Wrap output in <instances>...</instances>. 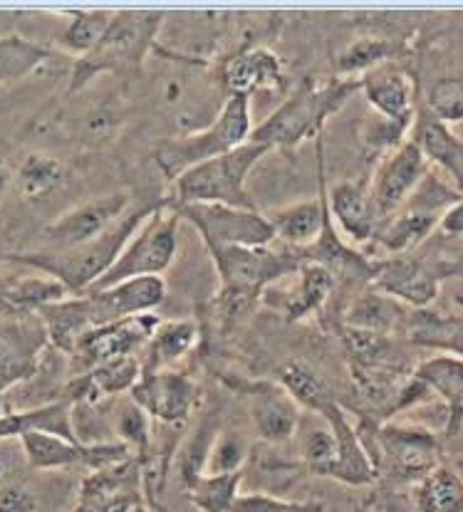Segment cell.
Here are the masks:
<instances>
[{
  "label": "cell",
  "mask_w": 463,
  "mask_h": 512,
  "mask_svg": "<svg viewBox=\"0 0 463 512\" xmlns=\"http://www.w3.org/2000/svg\"><path fill=\"white\" fill-rule=\"evenodd\" d=\"M161 25H164L161 13H139V10L114 13L107 33L102 35L95 50L75 60L67 92L75 94L85 90L100 75L124 77V80L142 77L144 62H147L149 52L154 50Z\"/></svg>",
  "instance_id": "7a4b0ae2"
},
{
  "label": "cell",
  "mask_w": 463,
  "mask_h": 512,
  "mask_svg": "<svg viewBox=\"0 0 463 512\" xmlns=\"http://www.w3.org/2000/svg\"><path fill=\"white\" fill-rule=\"evenodd\" d=\"M112 18L114 13H107V10H77V13H72L67 28L62 30L60 47L70 52V55L85 57L87 52L95 50L102 35L107 33Z\"/></svg>",
  "instance_id": "74e56055"
},
{
  "label": "cell",
  "mask_w": 463,
  "mask_h": 512,
  "mask_svg": "<svg viewBox=\"0 0 463 512\" xmlns=\"http://www.w3.org/2000/svg\"><path fill=\"white\" fill-rule=\"evenodd\" d=\"M67 181V169L60 159L48 154H30L28 159L20 164L18 174H15V184H18L20 196L28 201H40V198L50 196Z\"/></svg>",
  "instance_id": "e575fe53"
},
{
  "label": "cell",
  "mask_w": 463,
  "mask_h": 512,
  "mask_svg": "<svg viewBox=\"0 0 463 512\" xmlns=\"http://www.w3.org/2000/svg\"><path fill=\"white\" fill-rule=\"evenodd\" d=\"M218 421L206 419L199 423V428L194 431V436L186 438L184 446L179 448V456H176V470H179V478L184 483V488H191L194 480H199L206 473L208 456H211V448L218 438Z\"/></svg>",
  "instance_id": "f35d334b"
},
{
  "label": "cell",
  "mask_w": 463,
  "mask_h": 512,
  "mask_svg": "<svg viewBox=\"0 0 463 512\" xmlns=\"http://www.w3.org/2000/svg\"><path fill=\"white\" fill-rule=\"evenodd\" d=\"M402 307L397 300L389 295L379 292L377 287L364 290L352 300L350 310H347V327L364 329V332H377V334H392L399 327V322H407Z\"/></svg>",
  "instance_id": "4dcf8cb0"
},
{
  "label": "cell",
  "mask_w": 463,
  "mask_h": 512,
  "mask_svg": "<svg viewBox=\"0 0 463 512\" xmlns=\"http://www.w3.org/2000/svg\"><path fill=\"white\" fill-rule=\"evenodd\" d=\"M171 208L179 213L181 221L196 228L208 250L228 248V245L260 248L275 240L268 216L260 211H243V208L216 206V203H186Z\"/></svg>",
  "instance_id": "ba28073f"
},
{
  "label": "cell",
  "mask_w": 463,
  "mask_h": 512,
  "mask_svg": "<svg viewBox=\"0 0 463 512\" xmlns=\"http://www.w3.org/2000/svg\"><path fill=\"white\" fill-rule=\"evenodd\" d=\"M129 208H132V198L122 191L107 193L95 201L70 208L45 228L48 248H75V245L90 243V240L107 233Z\"/></svg>",
  "instance_id": "4fadbf2b"
},
{
  "label": "cell",
  "mask_w": 463,
  "mask_h": 512,
  "mask_svg": "<svg viewBox=\"0 0 463 512\" xmlns=\"http://www.w3.org/2000/svg\"><path fill=\"white\" fill-rule=\"evenodd\" d=\"M402 50L404 47L402 43H397V40L360 38L352 45H347L345 50L337 55L335 70L340 72L342 77L364 75V72L374 70V67L394 62V57H397Z\"/></svg>",
  "instance_id": "d590c367"
},
{
  "label": "cell",
  "mask_w": 463,
  "mask_h": 512,
  "mask_svg": "<svg viewBox=\"0 0 463 512\" xmlns=\"http://www.w3.org/2000/svg\"><path fill=\"white\" fill-rule=\"evenodd\" d=\"M416 512H463V478L451 468H436L419 480L414 493Z\"/></svg>",
  "instance_id": "d6a6232c"
},
{
  "label": "cell",
  "mask_w": 463,
  "mask_h": 512,
  "mask_svg": "<svg viewBox=\"0 0 463 512\" xmlns=\"http://www.w3.org/2000/svg\"><path fill=\"white\" fill-rule=\"evenodd\" d=\"M221 80L228 97L238 94V97L251 99L260 90H285L283 62L265 47H251V50L228 57Z\"/></svg>",
  "instance_id": "603a6c76"
},
{
  "label": "cell",
  "mask_w": 463,
  "mask_h": 512,
  "mask_svg": "<svg viewBox=\"0 0 463 512\" xmlns=\"http://www.w3.org/2000/svg\"><path fill=\"white\" fill-rule=\"evenodd\" d=\"M139 461L92 470L82 483L80 505L92 512H134L139 508Z\"/></svg>",
  "instance_id": "d6986e66"
},
{
  "label": "cell",
  "mask_w": 463,
  "mask_h": 512,
  "mask_svg": "<svg viewBox=\"0 0 463 512\" xmlns=\"http://www.w3.org/2000/svg\"><path fill=\"white\" fill-rule=\"evenodd\" d=\"M25 461L33 470H65L75 466H85L90 470H102L117 466L132 458L129 448L124 443H85L67 441V438L52 436V433L30 431L20 436Z\"/></svg>",
  "instance_id": "30bf717a"
},
{
  "label": "cell",
  "mask_w": 463,
  "mask_h": 512,
  "mask_svg": "<svg viewBox=\"0 0 463 512\" xmlns=\"http://www.w3.org/2000/svg\"><path fill=\"white\" fill-rule=\"evenodd\" d=\"M441 280L444 275L431 263L409 258V255H394L389 260H377V275H374L372 287H377L392 300H402L409 307L424 310L439 297Z\"/></svg>",
  "instance_id": "2e32d148"
},
{
  "label": "cell",
  "mask_w": 463,
  "mask_h": 512,
  "mask_svg": "<svg viewBox=\"0 0 463 512\" xmlns=\"http://www.w3.org/2000/svg\"><path fill=\"white\" fill-rule=\"evenodd\" d=\"M134 512H147V510H144V508H137Z\"/></svg>",
  "instance_id": "f907efd6"
},
{
  "label": "cell",
  "mask_w": 463,
  "mask_h": 512,
  "mask_svg": "<svg viewBox=\"0 0 463 512\" xmlns=\"http://www.w3.org/2000/svg\"><path fill=\"white\" fill-rule=\"evenodd\" d=\"M161 203L164 201L129 208L107 233H102L100 238L90 240L85 245L10 253L3 255V263H15L23 265V268L40 270L48 278L60 282L70 295H85L87 290H92L109 273V268L117 263V258L127 248L129 240L137 235L139 228L147 223V218L152 216Z\"/></svg>",
  "instance_id": "6da1fadb"
},
{
  "label": "cell",
  "mask_w": 463,
  "mask_h": 512,
  "mask_svg": "<svg viewBox=\"0 0 463 512\" xmlns=\"http://www.w3.org/2000/svg\"><path fill=\"white\" fill-rule=\"evenodd\" d=\"M253 132L251 117V99L248 97H228L218 117L204 129L181 134V137H169L156 141L152 154L154 164L159 166L161 174L174 184L181 174H186L194 166L204 161L216 159V156L228 154V151L243 146Z\"/></svg>",
  "instance_id": "277c9868"
},
{
  "label": "cell",
  "mask_w": 463,
  "mask_h": 512,
  "mask_svg": "<svg viewBox=\"0 0 463 512\" xmlns=\"http://www.w3.org/2000/svg\"><path fill=\"white\" fill-rule=\"evenodd\" d=\"M251 416L258 436L270 446L290 441L300 426V406L278 384L251 386Z\"/></svg>",
  "instance_id": "cb8c5ba5"
},
{
  "label": "cell",
  "mask_w": 463,
  "mask_h": 512,
  "mask_svg": "<svg viewBox=\"0 0 463 512\" xmlns=\"http://www.w3.org/2000/svg\"><path fill=\"white\" fill-rule=\"evenodd\" d=\"M122 122L124 109L119 107L117 99H102L87 109V114H82L77 124V139L85 141L87 146H102L117 137Z\"/></svg>",
  "instance_id": "ab89813d"
},
{
  "label": "cell",
  "mask_w": 463,
  "mask_h": 512,
  "mask_svg": "<svg viewBox=\"0 0 463 512\" xmlns=\"http://www.w3.org/2000/svg\"><path fill=\"white\" fill-rule=\"evenodd\" d=\"M0 263H3V255H0Z\"/></svg>",
  "instance_id": "816d5d0a"
},
{
  "label": "cell",
  "mask_w": 463,
  "mask_h": 512,
  "mask_svg": "<svg viewBox=\"0 0 463 512\" xmlns=\"http://www.w3.org/2000/svg\"><path fill=\"white\" fill-rule=\"evenodd\" d=\"M30 431L52 433V436L67 438V441H77L75 428H72V404L65 399L50 401V404L35 406L28 411H5L0 414V441L8 438L25 436Z\"/></svg>",
  "instance_id": "484cf974"
},
{
  "label": "cell",
  "mask_w": 463,
  "mask_h": 512,
  "mask_svg": "<svg viewBox=\"0 0 463 512\" xmlns=\"http://www.w3.org/2000/svg\"><path fill=\"white\" fill-rule=\"evenodd\" d=\"M337 456V441H335V433L332 428H315L310 431L308 436L303 438V458L308 463L310 473L322 475L325 468L335 461Z\"/></svg>",
  "instance_id": "ee69618b"
},
{
  "label": "cell",
  "mask_w": 463,
  "mask_h": 512,
  "mask_svg": "<svg viewBox=\"0 0 463 512\" xmlns=\"http://www.w3.org/2000/svg\"><path fill=\"white\" fill-rule=\"evenodd\" d=\"M412 141L426 161L436 164L449 176V184L454 181V188L463 196V139L449 124L436 119L426 104H421L414 114Z\"/></svg>",
  "instance_id": "7402d4cb"
},
{
  "label": "cell",
  "mask_w": 463,
  "mask_h": 512,
  "mask_svg": "<svg viewBox=\"0 0 463 512\" xmlns=\"http://www.w3.org/2000/svg\"><path fill=\"white\" fill-rule=\"evenodd\" d=\"M280 386L290 394V399L300 406V409L315 411L317 416L325 419L340 401H337L335 391L327 384L322 374H317L310 364L305 362H290L280 369Z\"/></svg>",
  "instance_id": "f1b7e54d"
},
{
  "label": "cell",
  "mask_w": 463,
  "mask_h": 512,
  "mask_svg": "<svg viewBox=\"0 0 463 512\" xmlns=\"http://www.w3.org/2000/svg\"><path fill=\"white\" fill-rule=\"evenodd\" d=\"M407 334L412 344L449 357L463 359V317L436 315V312H416L407 320Z\"/></svg>",
  "instance_id": "f546056e"
},
{
  "label": "cell",
  "mask_w": 463,
  "mask_h": 512,
  "mask_svg": "<svg viewBox=\"0 0 463 512\" xmlns=\"http://www.w3.org/2000/svg\"><path fill=\"white\" fill-rule=\"evenodd\" d=\"M360 92H364L367 102L377 109L379 117L412 129L416 114L414 85L402 67L387 62V65L364 72L360 77Z\"/></svg>",
  "instance_id": "44dd1931"
},
{
  "label": "cell",
  "mask_w": 463,
  "mask_h": 512,
  "mask_svg": "<svg viewBox=\"0 0 463 512\" xmlns=\"http://www.w3.org/2000/svg\"><path fill=\"white\" fill-rule=\"evenodd\" d=\"M265 154H268L265 146L246 141L228 154L194 166L174 181V196L169 198V206L216 203V206L258 211L256 201L246 191V179Z\"/></svg>",
  "instance_id": "5b68a950"
},
{
  "label": "cell",
  "mask_w": 463,
  "mask_h": 512,
  "mask_svg": "<svg viewBox=\"0 0 463 512\" xmlns=\"http://www.w3.org/2000/svg\"><path fill=\"white\" fill-rule=\"evenodd\" d=\"M112 431L122 438L129 451L137 453V461H147L149 446H152V419L147 416V411L139 409L134 401L122 404L114 416Z\"/></svg>",
  "instance_id": "60d3db41"
},
{
  "label": "cell",
  "mask_w": 463,
  "mask_h": 512,
  "mask_svg": "<svg viewBox=\"0 0 463 512\" xmlns=\"http://www.w3.org/2000/svg\"><path fill=\"white\" fill-rule=\"evenodd\" d=\"M369 188H372V176H364L360 181H340L332 186V191H327L330 213L355 243H364L379 231V218Z\"/></svg>",
  "instance_id": "d4e9b609"
},
{
  "label": "cell",
  "mask_w": 463,
  "mask_h": 512,
  "mask_svg": "<svg viewBox=\"0 0 463 512\" xmlns=\"http://www.w3.org/2000/svg\"><path fill=\"white\" fill-rule=\"evenodd\" d=\"M335 285V278L325 268L315 263H303V268L295 273V282L288 290L268 287L260 300L268 307H273L275 312H280L288 322H298L320 312L325 302L332 297V292H335Z\"/></svg>",
  "instance_id": "ffe728a7"
},
{
  "label": "cell",
  "mask_w": 463,
  "mask_h": 512,
  "mask_svg": "<svg viewBox=\"0 0 463 512\" xmlns=\"http://www.w3.org/2000/svg\"><path fill=\"white\" fill-rule=\"evenodd\" d=\"M414 376L429 386L431 394H439L449 406V431L456 433L463 423V359L439 354L424 359L414 369Z\"/></svg>",
  "instance_id": "4316f807"
},
{
  "label": "cell",
  "mask_w": 463,
  "mask_h": 512,
  "mask_svg": "<svg viewBox=\"0 0 463 512\" xmlns=\"http://www.w3.org/2000/svg\"><path fill=\"white\" fill-rule=\"evenodd\" d=\"M320 503H295V500L275 498L265 493L238 495L231 512H322Z\"/></svg>",
  "instance_id": "f6af8a7d"
},
{
  "label": "cell",
  "mask_w": 463,
  "mask_h": 512,
  "mask_svg": "<svg viewBox=\"0 0 463 512\" xmlns=\"http://www.w3.org/2000/svg\"><path fill=\"white\" fill-rule=\"evenodd\" d=\"M426 164L429 161L424 159V154H421V149L412 139L402 141L397 149H392L384 156L377 174L372 176V188H369L372 191L374 211H377L379 218V228L389 218L397 216L399 208L409 201L414 188L426 176Z\"/></svg>",
  "instance_id": "8fae6325"
},
{
  "label": "cell",
  "mask_w": 463,
  "mask_h": 512,
  "mask_svg": "<svg viewBox=\"0 0 463 512\" xmlns=\"http://www.w3.org/2000/svg\"><path fill=\"white\" fill-rule=\"evenodd\" d=\"M355 92H360V77H340L322 87L295 92L268 119L253 127L248 141L268 151L290 154L303 141L320 137L327 119L340 112Z\"/></svg>",
  "instance_id": "3957f363"
},
{
  "label": "cell",
  "mask_w": 463,
  "mask_h": 512,
  "mask_svg": "<svg viewBox=\"0 0 463 512\" xmlns=\"http://www.w3.org/2000/svg\"><path fill=\"white\" fill-rule=\"evenodd\" d=\"M379 461H387L394 478L424 480L426 475L439 468V441L431 431L407 426H384L377 433Z\"/></svg>",
  "instance_id": "9a60e30c"
},
{
  "label": "cell",
  "mask_w": 463,
  "mask_h": 512,
  "mask_svg": "<svg viewBox=\"0 0 463 512\" xmlns=\"http://www.w3.org/2000/svg\"><path fill=\"white\" fill-rule=\"evenodd\" d=\"M439 228L446 235H463V196L444 213Z\"/></svg>",
  "instance_id": "c3c4849f"
},
{
  "label": "cell",
  "mask_w": 463,
  "mask_h": 512,
  "mask_svg": "<svg viewBox=\"0 0 463 512\" xmlns=\"http://www.w3.org/2000/svg\"><path fill=\"white\" fill-rule=\"evenodd\" d=\"M129 396L139 409L147 411L149 419L179 426L194 414L199 404V386L186 374L161 369V372L142 374Z\"/></svg>",
  "instance_id": "5bb4252c"
},
{
  "label": "cell",
  "mask_w": 463,
  "mask_h": 512,
  "mask_svg": "<svg viewBox=\"0 0 463 512\" xmlns=\"http://www.w3.org/2000/svg\"><path fill=\"white\" fill-rule=\"evenodd\" d=\"M50 334L40 315H0V399L38 372Z\"/></svg>",
  "instance_id": "9c48e42d"
},
{
  "label": "cell",
  "mask_w": 463,
  "mask_h": 512,
  "mask_svg": "<svg viewBox=\"0 0 463 512\" xmlns=\"http://www.w3.org/2000/svg\"><path fill=\"white\" fill-rule=\"evenodd\" d=\"M8 184H10V171H8V166H5V161H0V196L5 193Z\"/></svg>",
  "instance_id": "681fc988"
},
{
  "label": "cell",
  "mask_w": 463,
  "mask_h": 512,
  "mask_svg": "<svg viewBox=\"0 0 463 512\" xmlns=\"http://www.w3.org/2000/svg\"><path fill=\"white\" fill-rule=\"evenodd\" d=\"M179 223V213L166 206V201L161 203L147 218V223L139 228L137 235L129 240L117 263L92 290H107L119 282L137 278H161V273L171 268L176 250H179Z\"/></svg>",
  "instance_id": "8992f818"
},
{
  "label": "cell",
  "mask_w": 463,
  "mask_h": 512,
  "mask_svg": "<svg viewBox=\"0 0 463 512\" xmlns=\"http://www.w3.org/2000/svg\"><path fill=\"white\" fill-rule=\"evenodd\" d=\"M159 322V317L149 312V315L127 317V320H119L114 325L95 329L72 352V359L77 362V369H82V374H85L90 369L102 367V364L134 357V354L147 347Z\"/></svg>",
  "instance_id": "7c38bea8"
},
{
  "label": "cell",
  "mask_w": 463,
  "mask_h": 512,
  "mask_svg": "<svg viewBox=\"0 0 463 512\" xmlns=\"http://www.w3.org/2000/svg\"><path fill=\"white\" fill-rule=\"evenodd\" d=\"M199 339V327L194 320H166L159 322L152 339L147 342V357L142 362V374L161 372L169 364L179 362L181 357L194 349Z\"/></svg>",
  "instance_id": "83f0119b"
},
{
  "label": "cell",
  "mask_w": 463,
  "mask_h": 512,
  "mask_svg": "<svg viewBox=\"0 0 463 512\" xmlns=\"http://www.w3.org/2000/svg\"><path fill=\"white\" fill-rule=\"evenodd\" d=\"M317 144V184L320 193L312 201H300L293 206L278 208L268 213V221L273 226L275 238L283 240L285 248L305 250L320 238L322 226H325V208H327V176H325V144L322 134L315 139Z\"/></svg>",
  "instance_id": "e0dca14e"
},
{
  "label": "cell",
  "mask_w": 463,
  "mask_h": 512,
  "mask_svg": "<svg viewBox=\"0 0 463 512\" xmlns=\"http://www.w3.org/2000/svg\"><path fill=\"white\" fill-rule=\"evenodd\" d=\"M241 480L243 473H226L213 475L204 473L199 480H194L189 493L191 505L201 512H231L233 503L241 495Z\"/></svg>",
  "instance_id": "8d00e7d4"
},
{
  "label": "cell",
  "mask_w": 463,
  "mask_h": 512,
  "mask_svg": "<svg viewBox=\"0 0 463 512\" xmlns=\"http://www.w3.org/2000/svg\"><path fill=\"white\" fill-rule=\"evenodd\" d=\"M0 512H38V495L23 483H0Z\"/></svg>",
  "instance_id": "7dc6e473"
},
{
  "label": "cell",
  "mask_w": 463,
  "mask_h": 512,
  "mask_svg": "<svg viewBox=\"0 0 463 512\" xmlns=\"http://www.w3.org/2000/svg\"><path fill=\"white\" fill-rule=\"evenodd\" d=\"M441 213H431L424 211V208H414L409 206L407 211L399 213L397 218H389L382 228H379L377 235V243L382 245L384 250L394 255H404L407 250L416 248L421 240L426 238L436 226L441 223Z\"/></svg>",
  "instance_id": "1f68e13d"
},
{
  "label": "cell",
  "mask_w": 463,
  "mask_h": 512,
  "mask_svg": "<svg viewBox=\"0 0 463 512\" xmlns=\"http://www.w3.org/2000/svg\"><path fill=\"white\" fill-rule=\"evenodd\" d=\"M55 52L50 47L33 43L18 33L0 35V85L23 80L40 65L52 60Z\"/></svg>",
  "instance_id": "836d02e7"
},
{
  "label": "cell",
  "mask_w": 463,
  "mask_h": 512,
  "mask_svg": "<svg viewBox=\"0 0 463 512\" xmlns=\"http://www.w3.org/2000/svg\"><path fill=\"white\" fill-rule=\"evenodd\" d=\"M248 458V446L238 436H228V433H218L216 443L208 456L206 473L226 475V473H241L243 463Z\"/></svg>",
  "instance_id": "7bdbcfd3"
},
{
  "label": "cell",
  "mask_w": 463,
  "mask_h": 512,
  "mask_svg": "<svg viewBox=\"0 0 463 512\" xmlns=\"http://www.w3.org/2000/svg\"><path fill=\"white\" fill-rule=\"evenodd\" d=\"M424 104L436 119H441L449 127L463 122V72L439 77L426 92Z\"/></svg>",
  "instance_id": "b9f144b4"
},
{
  "label": "cell",
  "mask_w": 463,
  "mask_h": 512,
  "mask_svg": "<svg viewBox=\"0 0 463 512\" xmlns=\"http://www.w3.org/2000/svg\"><path fill=\"white\" fill-rule=\"evenodd\" d=\"M409 132V127H404V124H397V122H389V119L384 117H374L369 119L367 124H364V132H362V139L364 144L372 146V149H397L399 144H402V137Z\"/></svg>",
  "instance_id": "bcb514c9"
},
{
  "label": "cell",
  "mask_w": 463,
  "mask_h": 512,
  "mask_svg": "<svg viewBox=\"0 0 463 512\" xmlns=\"http://www.w3.org/2000/svg\"><path fill=\"white\" fill-rule=\"evenodd\" d=\"M327 426L332 428L337 441V456L330 466L325 468V478L337 480L342 485H352V488H364L377 480L379 468L374 463V456L369 453L367 443L362 441V433L352 426L347 419V411L340 404L325 416Z\"/></svg>",
  "instance_id": "ac0fdd59"
},
{
  "label": "cell",
  "mask_w": 463,
  "mask_h": 512,
  "mask_svg": "<svg viewBox=\"0 0 463 512\" xmlns=\"http://www.w3.org/2000/svg\"><path fill=\"white\" fill-rule=\"evenodd\" d=\"M213 265L221 275V290L243 292L251 297H263L273 282L290 278L303 268V258L298 250L290 248H243V245H228V248H213Z\"/></svg>",
  "instance_id": "52a82bcc"
}]
</instances>
